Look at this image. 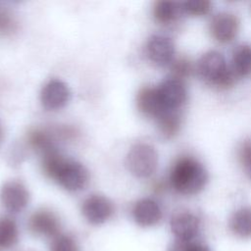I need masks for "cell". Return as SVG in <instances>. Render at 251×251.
<instances>
[{"label": "cell", "instance_id": "obj_1", "mask_svg": "<svg viewBox=\"0 0 251 251\" xmlns=\"http://www.w3.org/2000/svg\"><path fill=\"white\" fill-rule=\"evenodd\" d=\"M43 173L68 191L83 189L89 180L87 169L79 162L67 159L58 150L42 156Z\"/></svg>", "mask_w": 251, "mask_h": 251}, {"label": "cell", "instance_id": "obj_2", "mask_svg": "<svg viewBox=\"0 0 251 251\" xmlns=\"http://www.w3.org/2000/svg\"><path fill=\"white\" fill-rule=\"evenodd\" d=\"M207 180L208 175L203 165L190 156L179 157L170 172L172 187L184 195L198 193L204 188Z\"/></svg>", "mask_w": 251, "mask_h": 251}, {"label": "cell", "instance_id": "obj_3", "mask_svg": "<svg viewBox=\"0 0 251 251\" xmlns=\"http://www.w3.org/2000/svg\"><path fill=\"white\" fill-rule=\"evenodd\" d=\"M197 71L205 82L220 89L229 88L235 82V74L217 51L205 53L198 62Z\"/></svg>", "mask_w": 251, "mask_h": 251}, {"label": "cell", "instance_id": "obj_4", "mask_svg": "<svg viewBox=\"0 0 251 251\" xmlns=\"http://www.w3.org/2000/svg\"><path fill=\"white\" fill-rule=\"evenodd\" d=\"M126 166L136 177L151 176L158 166V153L155 147L144 142L135 143L126 154Z\"/></svg>", "mask_w": 251, "mask_h": 251}, {"label": "cell", "instance_id": "obj_5", "mask_svg": "<svg viewBox=\"0 0 251 251\" xmlns=\"http://www.w3.org/2000/svg\"><path fill=\"white\" fill-rule=\"evenodd\" d=\"M0 201L8 212L21 213L29 202L28 189L21 180H8L0 189Z\"/></svg>", "mask_w": 251, "mask_h": 251}, {"label": "cell", "instance_id": "obj_6", "mask_svg": "<svg viewBox=\"0 0 251 251\" xmlns=\"http://www.w3.org/2000/svg\"><path fill=\"white\" fill-rule=\"evenodd\" d=\"M81 213L89 224L102 225L112 217L114 206L108 197L101 194H91L83 200Z\"/></svg>", "mask_w": 251, "mask_h": 251}, {"label": "cell", "instance_id": "obj_7", "mask_svg": "<svg viewBox=\"0 0 251 251\" xmlns=\"http://www.w3.org/2000/svg\"><path fill=\"white\" fill-rule=\"evenodd\" d=\"M160 100L166 110L177 111L186 101L187 91L183 80L168 77L157 86Z\"/></svg>", "mask_w": 251, "mask_h": 251}, {"label": "cell", "instance_id": "obj_8", "mask_svg": "<svg viewBox=\"0 0 251 251\" xmlns=\"http://www.w3.org/2000/svg\"><path fill=\"white\" fill-rule=\"evenodd\" d=\"M71 99V90L66 82L59 78L48 80L40 91V102L47 110H59Z\"/></svg>", "mask_w": 251, "mask_h": 251}, {"label": "cell", "instance_id": "obj_9", "mask_svg": "<svg viewBox=\"0 0 251 251\" xmlns=\"http://www.w3.org/2000/svg\"><path fill=\"white\" fill-rule=\"evenodd\" d=\"M146 52L151 62L158 66H167L174 62L176 48L170 37L155 34L148 39Z\"/></svg>", "mask_w": 251, "mask_h": 251}, {"label": "cell", "instance_id": "obj_10", "mask_svg": "<svg viewBox=\"0 0 251 251\" xmlns=\"http://www.w3.org/2000/svg\"><path fill=\"white\" fill-rule=\"evenodd\" d=\"M28 227L35 235L55 238L59 235L60 221L52 211L43 208L32 213L28 220Z\"/></svg>", "mask_w": 251, "mask_h": 251}, {"label": "cell", "instance_id": "obj_11", "mask_svg": "<svg viewBox=\"0 0 251 251\" xmlns=\"http://www.w3.org/2000/svg\"><path fill=\"white\" fill-rule=\"evenodd\" d=\"M239 22L236 16L230 13H220L210 23L212 36L221 43H228L238 32Z\"/></svg>", "mask_w": 251, "mask_h": 251}, {"label": "cell", "instance_id": "obj_12", "mask_svg": "<svg viewBox=\"0 0 251 251\" xmlns=\"http://www.w3.org/2000/svg\"><path fill=\"white\" fill-rule=\"evenodd\" d=\"M136 106L144 116L155 119L168 111L160 100L157 87L154 86H143L139 89L136 95Z\"/></svg>", "mask_w": 251, "mask_h": 251}, {"label": "cell", "instance_id": "obj_13", "mask_svg": "<svg viewBox=\"0 0 251 251\" xmlns=\"http://www.w3.org/2000/svg\"><path fill=\"white\" fill-rule=\"evenodd\" d=\"M134 222L140 226H152L162 219V210L159 204L151 198L138 200L132 208Z\"/></svg>", "mask_w": 251, "mask_h": 251}, {"label": "cell", "instance_id": "obj_14", "mask_svg": "<svg viewBox=\"0 0 251 251\" xmlns=\"http://www.w3.org/2000/svg\"><path fill=\"white\" fill-rule=\"evenodd\" d=\"M199 225V219L189 212L178 213L171 220V229L177 240H193Z\"/></svg>", "mask_w": 251, "mask_h": 251}, {"label": "cell", "instance_id": "obj_15", "mask_svg": "<svg viewBox=\"0 0 251 251\" xmlns=\"http://www.w3.org/2000/svg\"><path fill=\"white\" fill-rule=\"evenodd\" d=\"M27 142L33 150L42 156L57 150L53 136L44 129L34 128L30 130L27 134Z\"/></svg>", "mask_w": 251, "mask_h": 251}, {"label": "cell", "instance_id": "obj_16", "mask_svg": "<svg viewBox=\"0 0 251 251\" xmlns=\"http://www.w3.org/2000/svg\"><path fill=\"white\" fill-rule=\"evenodd\" d=\"M183 13L181 3L173 1H157L153 7V16L160 24H171Z\"/></svg>", "mask_w": 251, "mask_h": 251}, {"label": "cell", "instance_id": "obj_17", "mask_svg": "<svg viewBox=\"0 0 251 251\" xmlns=\"http://www.w3.org/2000/svg\"><path fill=\"white\" fill-rule=\"evenodd\" d=\"M156 120L159 133L163 138L170 139L179 131L181 119L177 111H165Z\"/></svg>", "mask_w": 251, "mask_h": 251}, {"label": "cell", "instance_id": "obj_18", "mask_svg": "<svg viewBox=\"0 0 251 251\" xmlns=\"http://www.w3.org/2000/svg\"><path fill=\"white\" fill-rule=\"evenodd\" d=\"M229 227L239 237H251V208L243 207L235 211L229 220Z\"/></svg>", "mask_w": 251, "mask_h": 251}, {"label": "cell", "instance_id": "obj_19", "mask_svg": "<svg viewBox=\"0 0 251 251\" xmlns=\"http://www.w3.org/2000/svg\"><path fill=\"white\" fill-rule=\"evenodd\" d=\"M232 71L237 76L251 75V45L237 46L232 55Z\"/></svg>", "mask_w": 251, "mask_h": 251}, {"label": "cell", "instance_id": "obj_20", "mask_svg": "<svg viewBox=\"0 0 251 251\" xmlns=\"http://www.w3.org/2000/svg\"><path fill=\"white\" fill-rule=\"evenodd\" d=\"M19 239V228L10 217H0V249H9L16 245Z\"/></svg>", "mask_w": 251, "mask_h": 251}, {"label": "cell", "instance_id": "obj_21", "mask_svg": "<svg viewBox=\"0 0 251 251\" xmlns=\"http://www.w3.org/2000/svg\"><path fill=\"white\" fill-rule=\"evenodd\" d=\"M183 13L191 16H204L211 10L212 4L208 0H189L181 3Z\"/></svg>", "mask_w": 251, "mask_h": 251}, {"label": "cell", "instance_id": "obj_22", "mask_svg": "<svg viewBox=\"0 0 251 251\" xmlns=\"http://www.w3.org/2000/svg\"><path fill=\"white\" fill-rule=\"evenodd\" d=\"M171 71L173 77L183 80L190 75L192 72V64L187 58L181 57L172 63Z\"/></svg>", "mask_w": 251, "mask_h": 251}, {"label": "cell", "instance_id": "obj_23", "mask_svg": "<svg viewBox=\"0 0 251 251\" xmlns=\"http://www.w3.org/2000/svg\"><path fill=\"white\" fill-rule=\"evenodd\" d=\"M51 251H78L73 237L66 234H59L53 238Z\"/></svg>", "mask_w": 251, "mask_h": 251}, {"label": "cell", "instance_id": "obj_24", "mask_svg": "<svg viewBox=\"0 0 251 251\" xmlns=\"http://www.w3.org/2000/svg\"><path fill=\"white\" fill-rule=\"evenodd\" d=\"M170 251H211L208 246L193 240H176Z\"/></svg>", "mask_w": 251, "mask_h": 251}, {"label": "cell", "instance_id": "obj_25", "mask_svg": "<svg viewBox=\"0 0 251 251\" xmlns=\"http://www.w3.org/2000/svg\"><path fill=\"white\" fill-rule=\"evenodd\" d=\"M239 160L246 173L251 176V141L242 144L239 150Z\"/></svg>", "mask_w": 251, "mask_h": 251}, {"label": "cell", "instance_id": "obj_26", "mask_svg": "<svg viewBox=\"0 0 251 251\" xmlns=\"http://www.w3.org/2000/svg\"><path fill=\"white\" fill-rule=\"evenodd\" d=\"M16 29V22L12 15L7 12H0V33L9 34Z\"/></svg>", "mask_w": 251, "mask_h": 251}, {"label": "cell", "instance_id": "obj_27", "mask_svg": "<svg viewBox=\"0 0 251 251\" xmlns=\"http://www.w3.org/2000/svg\"><path fill=\"white\" fill-rule=\"evenodd\" d=\"M2 137H3V129H2V126H1V125H0V143H1Z\"/></svg>", "mask_w": 251, "mask_h": 251}]
</instances>
